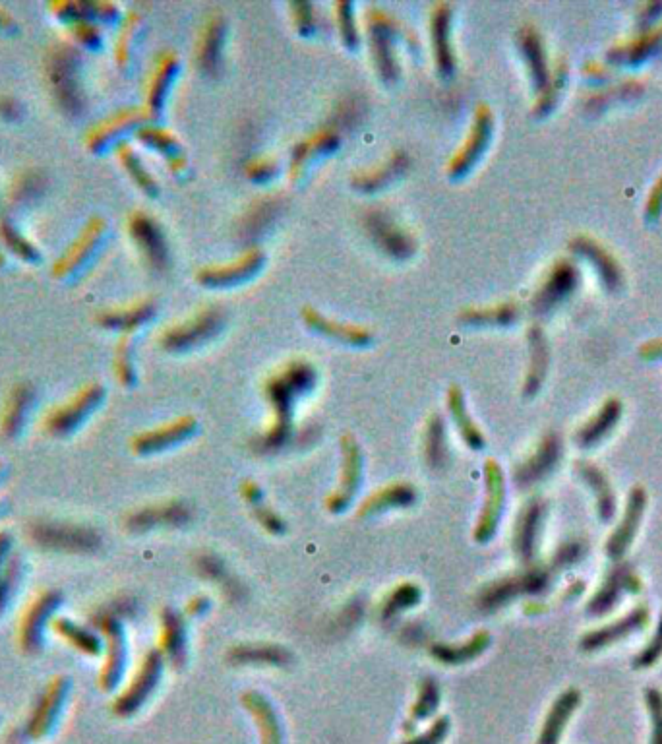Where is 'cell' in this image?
<instances>
[{
    "label": "cell",
    "instance_id": "cell-34",
    "mask_svg": "<svg viewBox=\"0 0 662 744\" xmlns=\"http://www.w3.org/2000/svg\"><path fill=\"white\" fill-rule=\"evenodd\" d=\"M291 651L277 644H242L229 651V663L233 665H264V667H287L291 665Z\"/></svg>",
    "mask_w": 662,
    "mask_h": 744
},
{
    "label": "cell",
    "instance_id": "cell-55",
    "mask_svg": "<svg viewBox=\"0 0 662 744\" xmlns=\"http://www.w3.org/2000/svg\"><path fill=\"white\" fill-rule=\"evenodd\" d=\"M649 702H651V712L655 717V737L653 741L655 744H662V700L661 696H657L655 692H651L649 696Z\"/></svg>",
    "mask_w": 662,
    "mask_h": 744
},
{
    "label": "cell",
    "instance_id": "cell-18",
    "mask_svg": "<svg viewBox=\"0 0 662 744\" xmlns=\"http://www.w3.org/2000/svg\"><path fill=\"white\" fill-rule=\"evenodd\" d=\"M179 72H181V59L175 51L167 49L155 57L146 86H144V109L150 115L151 121L161 117L165 103L179 78Z\"/></svg>",
    "mask_w": 662,
    "mask_h": 744
},
{
    "label": "cell",
    "instance_id": "cell-57",
    "mask_svg": "<svg viewBox=\"0 0 662 744\" xmlns=\"http://www.w3.org/2000/svg\"><path fill=\"white\" fill-rule=\"evenodd\" d=\"M12 26V22L8 20V16H4L2 12H0V30H8Z\"/></svg>",
    "mask_w": 662,
    "mask_h": 744
},
{
    "label": "cell",
    "instance_id": "cell-56",
    "mask_svg": "<svg viewBox=\"0 0 662 744\" xmlns=\"http://www.w3.org/2000/svg\"><path fill=\"white\" fill-rule=\"evenodd\" d=\"M210 609V599L206 595H196L188 601L186 605V615L188 617H202Z\"/></svg>",
    "mask_w": 662,
    "mask_h": 744
},
{
    "label": "cell",
    "instance_id": "cell-47",
    "mask_svg": "<svg viewBox=\"0 0 662 744\" xmlns=\"http://www.w3.org/2000/svg\"><path fill=\"white\" fill-rule=\"evenodd\" d=\"M575 702H577L575 692H568V694L562 696V700L554 706V710H552L550 717H548V721H546V729H544V735H542V744H554L558 741V737H560V733H562V727H564L568 715L572 713Z\"/></svg>",
    "mask_w": 662,
    "mask_h": 744
},
{
    "label": "cell",
    "instance_id": "cell-37",
    "mask_svg": "<svg viewBox=\"0 0 662 744\" xmlns=\"http://www.w3.org/2000/svg\"><path fill=\"white\" fill-rule=\"evenodd\" d=\"M51 628L64 638L74 650L86 655H99L103 650V640L84 624H78L66 617H55L51 622Z\"/></svg>",
    "mask_w": 662,
    "mask_h": 744
},
{
    "label": "cell",
    "instance_id": "cell-19",
    "mask_svg": "<svg viewBox=\"0 0 662 744\" xmlns=\"http://www.w3.org/2000/svg\"><path fill=\"white\" fill-rule=\"evenodd\" d=\"M95 624L101 630L105 638V661L101 665V675H99V684L103 690H113L124 675L126 667V636H124V626L122 620L99 613L95 617Z\"/></svg>",
    "mask_w": 662,
    "mask_h": 744
},
{
    "label": "cell",
    "instance_id": "cell-51",
    "mask_svg": "<svg viewBox=\"0 0 662 744\" xmlns=\"http://www.w3.org/2000/svg\"><path fill=\"white\" fill-rule=\"evenodd\" d=\"M252 512H254L256 522H258L260 526L264 527L268 533H271V535H281V533H285L287 522L279 516V512H275V510H273L271 506H268V504L262 502V504L254 506Z\"/></svg>",
    "mask_w": 662,
    "mask_h": 744
},
{
    "label": "cell",
    "instance_id": "cell-25",
    "mask_svg": "<svg viewBox=\"0 0 662 744\" xmlns=\"http://www.w3.org/2000/svg\"><path fill=\"white\" fill-rule=\"evenodd\" d=\"M163 665L165 659L157 650L150 651L144 655L134 679L128 684V688L121 694L117 700V712L130 713L136 708H140L151 692L155 690L157 682L161 681L163 675Z\"/></svg>",
    "mask_w": 662,
    "mask_h": 744
},
{
    "label": "cell",
    "instance_id": "cell-35",
    "mask_svg": "<svg viewBox=\"0 0 662 744\" xmlns=\"http://www.w3.org/2000/svg\"><path fill=\"white\" fill-rule=\"evenodd\" d=\"M488 646H490V634L482 630V632H477L475 636H471L469 640H465L459 646L436 644V646L430 648V653L436 661L453 667V665H465V663L477 659L479 655L486 651Z\"/></svg>",
    "mask_w": 662,
    "mask_h": 744
},
{
    "label": "cell",
    "instance_id": "cell-43",
    "mask_svg": "<svg viewBox=\"0 0 662 744\" xmlns=\"http://www.w3.org/2000/svg\"><path fill=\"white\" fill-rule=\"evenodd\" d=\"M539 506L531 504L529 508L523 510L521 514V520L517 524L515 529V549L519 551V555L523 558L531 557L533 553V541H535V533H537V526H539Z\"/></svg>",
    "mask_w": 662,
    "mask_h": 744
},
{
    "label": "cell",
    "instance_id": "cell-10",
    "mask_svg": "<svg viewBox=\"0 0 662 744\" xmlns=\"http://www.w3.org/2000/svg\"><path fill=\"white\" fill-rule=\"evenodd\" d=\"M78 68H80V57L70 45H59L49 53L47 78L51 82L53 95L59 99V105H62L64 111L74 113V115L82 111Z\"/></svg>",
    "mask_w": 662,
    "mask_h": 744
},
{
    "label": "cell",
    "instance_id": "cell-53",
    "mask_svg": "<svg viewBox=\"0 0 662 744\" xmlns=\"http://www.w3.org/2000/svg\"><path fill=\"white\" fill-rule=\"evenodd\" d=\"M74 30H78V33H74V35H78V41H82L84 45H88V47L101 45V30L95 24L88 22V20L78 22L74 26Z\"/></svg>",
    "mask_w": 662,
    "mask_h": 744
},
{
    "label": "cell",
    "instance_id": "cell-26",
    "mask_svg": "<svg viewBox=\"0 0 662 744\" xmlns=\"http://www.w3.org/2000/svg\"><path fill=\"white\" fill-rule=\"evenodd\" d=\"M136 138L146 148L163 155L169 171L175 177L188 175V157H186V152L182 148L179 136L173 130H169L161 124L148 123L136 132Z\"/></svg>",
    "mask_w": 662,
    "mask_h": 744
},
{
    "label": "cell",
    "instance_id": "cell-1",
    "mask_svg": "<svg viewBox=\"0 0 662 744\" xmlns=\"http://www.w3.org/2000/svg\"><path fill=\"white\" fill-rule=\"evenodd\" d=\"M318 384V371L306 359H293L266 380L264 398L270 405V427L254 440L260 454H271L289 444L295 434L297 402L308 396Z\"/></svg>",
    "mask_w": 662,
    "mask_h": 744
},
{
    "label": "cell",
    "instance_id": "cell-23",
    "mask_svg": "<svg viewBox=\"0 0 662 744\" xmlns=\"http://www.w3.org/2000/svg\"><path fill=\"white\" fill-rule=\"evenodd\" d=\"M484 481H486V500H484L477 527H475V539L479 543H488L494 537L500 518H502L504 498H506L504 473L494 460H488L484 464Z\"/></svg>",
    "mask_w": 662,
    "mask_h": 744
},
{
    "label": "cell",
    "instance_id": "cell-8",
    "mask_svg": "<svg viewBox=\"0 0 662 744\" xmlns=\"http://www.w3.org/2000/svg\"><path fill=\"white\" fill-rule=\"evenodd\" d=\"M30 535L37 547L57 553L88 555L101 547V537L93 527L68 522L39 520L31 524Z\"/></svg>",
    "mask_w": 662,
    "mask_h": 744
},
{
    "label": "cell",
    "instance_id": "cell-39",
    "mask_svg": "<svg viewBox=\"0 0 662 744\" xmlns=\"http://www.w3.org/2000/svg\"><path fill=\"white\" fill-rule=\"evenodd\" d=\"M333 22L335 30L345 49L357 51L361 47L362 33L357 16V6L353 2H335L333 4Z\"/></svg>",
    "mask_w": 662,
    "mask_h": 744
},
{
    "label": "cell",
    "instance_id": "cell-28",
    "mask_svg": "<svg viewBox=\"0 0 662 744\" xmlns=\"http://www.w3.org/2000/svg\"><path fill=\"white\" fill-rule=\"evenodd\" d=\"M155 314H157L155 301L146 297V299H138L122 307L101 310L97 316V322L109 330H117L122 334H134L142 326L150 324Z\"/></svg>",
    "mask_w": 662,
    "mask_h": 744
},
{
    "label": "cell",
    "instance_id": "cell-46",
    "mask_svg": "<svg viewBox=\"0 0 662 744\" xmlns=\"http://www.w3.org/2000/svg\"><path fill=\"white\" fill-rule=\"evenodd\" d=\"M244 704L248 706V710L254 713L256 717H260L262 727H264V735H266V744L279 743L277 721H275V715L271 712L268 700L262 694H258V692H248L244 696Z\"/></svg>",
    "mask_w": 662,
    "mask_h": 744
},
{
    "label": "cell",
    "instance_id": "cell-7",
    "mask_svg": "<svg viewBox=\"0 0 662 744\" xmlns=\"http://www.w3.org/2000/svg\"><path fill=\"white\" fill-rule=\"evenodd\" d=\"M126 229L148 270L153 274H167L171 268V247L163 225L155 216L136 210L128 216Z\"/></svg>",
    "mask_w": 662,
    "mask_h": 744
},
{
    "label": "cell",
    "instance_id": "cell-31",
    "mask_svg": "<svg viewBox=\"0 0 662 744\" xmlns=\"http://www.w3.org/2000/svg\"><path fill=\"white\" fill-rule=\"evenodd\" d=\"M446 403H448V413L452 417L453 425L457 429V433L461 436V440L465 442L467 448L479 452L484 446H486V438L482 434L481 427L475 423L473 415L469 413V407H467V400H465V394L459 386H450L448 390V396H446Z\"/></svg>",
    "mask_w": 662,
    "mask_h": 744
},
{
    "label": "cell",
    "instance_id": "cell-24",
    "mask_svg": "<svg viewBox=\"0 0 662 744\" xmlns=\"http://www.w3.org/2000/svg\"><path fill=\"white\" fill-rule=\"evenodd\" d=\"M411 167V159L403 150H393L384 161L355 171L351 186L361 194H378L395 185Z\"/></svg>",
    "mask_w": 662,
    "mask_h": 744
},
{
    "label": "cell",
    "instance_id": "cell-20",
    "mask_svg": "<svg viewBox=\"0 0 662 744\" xmlns=\"http://www.w3.org/2000/svg\"><path fill=\"white\" fill-rule=\"evenodd\" d=\"M105 235H107L105 219H101V217L90 219L88 225L80 231L78 239L62 254V258L57 260L55 276L57 278H72L82 268H86L88 262L93 260V256L99 252V248L105 241Z\"/></svg>",
    "mask_w": 662,
    "mask_h": 744
},
{
    "label": "cell",
    "instance_id": "cell-40",
    "mask_svg": "<svg viewBox=\"0 0 662 744\" xmlns=\"http://www.w3.org/2000/svg\"><path fill=\"white\" fill-rule=\"evenodd\" d=\"M422 591L413 582H403L388 593V597L382 603V617L393 619L409 609H415L421 603Z\"/></svg>",
    "mask_w": 662,
    "mask_h": 744
},
{
    "label": "cell",
    "instance_id": "cell-15",
    "mask_svg": "<svg viewBox=\"0 0 662 744\" xmlns=\"http://www.w3.org/2000/svg\"><path fill=\"white\" fill-rule=\"evenodd\" d=\"M61 603L62 593L49 589L39 593L26 607L18 628V640L22 650L26 653H39L45 644V630L57 617Z\"/></svg>",
    "mask_w": 662,
    "mask_h": 744
},
{
    "label": "cell",
    "instance_id": "cell-3",
    "mask_svg": "<svg viewBox=\"0 0 662 744\" xmlns=\"http://www.w3.org/2000/svg\"><path fill=\"white\" fill-rule=\"evenodd\" d=\"M227 326V312L219 305H206L192 312L179 322L169 324L157 338V343L167 353H188L219 338Z\"/></svg>",
    "mask_w": 662,
    "mask_h": 744
},
{
    "label": "cell",
    "instance_id": "cell-36",
    "mask_svg": "<svg viewBox=\"0 0 662 744\" xmlns=\"http://www.w3.org/2000/svg\"><path fill=\"white\" fill-rule=\"evenodd\" d=\"M517 316V307L513 303H496L488 307H465L459 310L457 320L469 328H490V326H508Z\"/></svg>",
    "mask_w": 662,
    "mask_h": 744
},
{
    "label": "cell",
    "instance_id": "cell-13",
    "mask_svg": "<svg viewBox=\"0 0 662 744\" xmlns=\"http://www.w3.org/2000/svg\"><path fill=\"white\" fill-rule=\"evenodd\" d=\"M227 18L219 10L206 14L194 49V62L202 76L219 78L225 64V45H227Z\"/></svg>",
    "mask_w": 662,
    "mask_h": 744
},
{
    "label": "cell",
    "instance_id": "cell-49",
    "mask_svg": "<svg viewBox=\"0 0 662 744\" xmlns=\"http://www.w3.org/2000/svg\"><path fill=\"white\" fill-rule=\"evenodd\" d=\"M552 450H554V446L550 442H544L541 448H539V452L527 464L519 467V471L515 473V477L519 479L521 485H531L539 477H542V473L546 471V467L552 464V454H554Z\"/></svg>",
    "mask_w": 662,
    "mask_h": 744
},
{
    "label": "cell",
    "instance_id": "cell-27",
    "mask_svg": "<svg viewBox=\"0 0 662 744\" xmlns=\"http://www.w3.org/2000/svg\"><path fill=\"white\" fill-rule=\"evenodd\" d=\"M159 653L173 667H182L188 657V638L184 615L165 607L159 615Z\"/></svg>",
    "mask_w": 662,
    "mask_h": 744
},
{
    "label": "cell",
    "instance_id": "cell-22",
    "mask_svg": "<svg viewBox=\"0 0 662 744\" xmlns=\"http://www.w3.org/2000/svg\"><path fill=\"white\" fill-rule=\"evenodd\" d=\"M153 123L150 119V115L146 113L144 107H128V109H121L117 113H113L111 117L103 119L101 123H97V126H93L86 138L88 142V148L93 152H103L107 150L111 144H117L121 146L124 140V136L134 130L138 132L144 124Z\"/></svg>",
    "mask_w": 662,
    "mask_h": 744
},
{
    "label": "cell",
    "instance_id": "cell-59",
    "mask_svg": "<svg viewBox=\"0 0 662 744\" xmlns=\"http://www.w3.org/2000/svg\"><path fill=\"white\" fill-rule=\"evenodd\" d=\"M2 508H4V502L0 500V514H2Z\"/></svg>",
    "mask_w": 662,
    "mask_h": 744
},
{
    "label": "cell",
    "instance_id": "cell-45",
    "mask_svg": "<svg viewBox=\"0 0 662 744\" xmlns=\"http://www.w3.org/2000/svg\"><path fill=\"white\" fill-rule=\"evenodd\" d=\"M242 173L244 177L250 181V183H256V185H266L273 181L277 175H279V161L273 157V155H252L244 167H242Z\"/></svg>",
    "mask_w": 662,
    "mask_h": 744
},
{
    "label": "cell",
    "instance_id": "cell-33",
    "mask_svg": "<svg viewBox=\"0 0 662 744\" xmlns=\"http://www.w3.org/2000/svg\"><path fill=\"white\" fill-rule=\"evenodd\" d=\"M422 456H424L426 465L434 471H440L450 464L448 431H446L444 417L440 413H432L426 419V425L422 431Z\"/></svg>",
    "mask_w": 662,
    "mask_h": 744
},
{
    "label": "cell",
    "instance_id": "cell-38",
    "mask_svg": "<svg viewBox=\"0 0 662 744\" xmlns=\"http://www.w3.org/2000/svg\"><path fill=\"white\" fill-rule=\"evenodd\" d=\"M117 157L121 161L122 169L128 173V177L134 181V185L138 186L146 196H157L159 194L157 179L151 175L148 165L144 163L140 154L134 150L132 144L122 142L121 146H117Z\"/></svg>",
    "mask_w": 662,
    "mask_h": 744
},
{
    "label": "cell",
    "instance_id": "cell-29",
    "mask_svg": "<svg viewBox=\"0 0 662 744\" xmlns=\"http://www.w3.org/2000/svg\"><path fill=\"white\" fill-rule=\"evenodd\" d=\"M35 403V392L30 384H16L12 386L0 417V433L6 438H14L22 433L26 427L31 407Z\"/></svg>",
    "mask_w": 662,
    "mask_h": 744
},
{
    "label": "cell",
    "instance_id": "cell-17",
    "mask_svg": "<svg viewBox=\"0 0 662 744\" xmlns=\"http://www.w3.org/2000/svg\"><path fill=\"white\" fill-rule=\"evenodd\" d=\"M200 425L194 415H182L169 423H163L150 431H142L130 440V448L138 456H153L169 452L175 446H181L198 433Z\"/></svg>",
    "mask_w": 662,
    "mask_h": 744
},
{
    "label": "cell",
    "instance_id": "cell-5",
    "mask_svg": "<svg viewBox=\"0 0 662 744\" xmlns=\"http://www.w3.org/2000/svg\"><path fill=\"white\" fill-rule=\"evenodd\" d=\"M362 229L374 247L388 258L405 262L415 256L417 239L403 223H399L388 208H368L362 214Z\"/></svg>",
    "mask_w": 662,
    "mask_h": 744
},
{
    "label": "cell",
    "instance_id": "cell-41",
    "mask_svg": "<svg viewBox=\"0 0 662 744\" xmlns=\"http://www.w3.org/2000/svg\"><path fill=\"white\" fill-rule=\"evenodd\" d=\"M196 568H198L200 576H204V578H208L211 582L219 584L229 595L231 593L239 595V591H241L239 589V582L229 574V570H227V566H225V562L221 558L215 557L211 553H206V555L198 557Z\"/></svg>",
    "mask_w": 662,
    "mask_h": 744
},
{
    "label": "cell",
    "instance_id": "cell-6",
    "mask_svg": "<svg viewBox=\"0 0 662 744\" xmlns=\"http://www.w3.org/2000/svg\"><path fill=\"white\" fill-rule=\"evenodd\" d=\"M266 266V252L256 245L246 247L227 262L206 264L196 272V283L204 289H233L258 278Z\"/></svg>",
    "mask_w": 662,
    "mask_h": 744
},
{
    "label": "cell",
    "instance_id": "cell-44",
    "mask_svg": "<svg viewBox=\"0 0 662 744\" xmlns=\"http://www.w3.org/2000/svg\"><path fill=\"white\" fill-rule=\"evenodd\" d=\"M115 376L122 386L130 388L136 384V361H134V343L132 334H122L115 351Z\"/></svg>",
    "mask_w": 662,
    "mask_h": 744
},
{
    "label": "cell",
    "instance_id": "cell-30",
    "mask_svg": "<svg viewBox=\"0 0 662 744\" xmlns=\"http://www.w3.org/2000/svg\"><path fill=\"white\" fill-rule=\"evenodd\" d=\"M24 562L14 549V539L8 531H0V615L6 611L12 595L22 582Z\"/></svg>",
    "mask_w": 662,
    "mask_h": 744
},
{
    "label": "cell",
    "instance_id": "cell-48",
    "mask_svg": "<svg viewBox=\"0 0 662 744\" xmlns=\"http://www.w3.org/2000/svg\"><path fill=\"white\" fill-rule=\"evenodd\" d=\"M291 20L295 30L302 37H312L320 30V14L318 8L310 2H295L289 6Z\"/></svg>",
    "mask_w": 662,
    "mask_h": 744
},
{
    "label": "cell",
    "instance_id": "cell-4",
    "mask_svg": "<svg viewBox=\"0 0 662 744\" xmlns=\"http://www.w3.org/2000/svg\"><path fill=\"white\" fill-rule=\"evenodd\" d=\"M494 136V113L486 103H479L473 121L469 124L461 146L453 152L446 163V175L450 181H463L481 163L488 152Z\"/></svg>",
    "mask_w": 662,
    "mask_h": 744
},
{
    "label": "cell",
    "instance_id": "cell-9",
    "mask_svg": "<svg viewBox=\"0 0 662 744\" xmlns=\"http://www.w3.org/2000/svg\"><path fill=\"white\" fill-rule=\"evenodd\" d=\"M105 400V388L97 382H90L80 388L66 402L55 405L43 417V431L51 436H70L76 433Z\"/></svg>",
    "mask_w": 662,
    "mask_h": 744
},
{
    "label": "cell",
    "instance_id": "cell-21",
    "mask_svg": "<svg viewBox=\"0 0 662 744\" xmlns=\"http://www.w3.org/2000/svg\"><path fill=\"white\" fill-rule=\"evenodd\" d=\"M194 510L184 500H167L159 504L144 506L126 516L124 526L128 531L144 533L159 527H184L192 522Z\"/></svg>",
    "mask_w": 662,
    "mask_h": 744
},
{
    "label": "cell",
    "instance_id": "cell-32",
    "mask_svg": "<svg viewBox=\"0 0 662 744\" xmlns=\"http://www.w3.org/2000/svg\"><path fill=\"white\" fill-rule=\"evenodd\" d=\"M417 500V491L409 483H392L386 485L372 495L366 496L359 508V516L368 518V516H378L388 510H397V508H409Z\"/></svg>",
    "mask_w": 662,
    "mask_h": 744
},
{
    "label": "cell",
    "instance_id": "cell-2",
    "mask_svg": "<svg viewBox=\"0 0 662 744\" xmlns=\"http://www.w3.org/2000/svg\"><path fill=\"white\" fill-rule=\"evenodd\" d=\"M403 24L393 16L390 10L382 6H370L366 10V33L370 59L374 64L376 76L388 86H393L401 78V61H399V43H409Z\"/></svg>",
    "mask_w": 662,
    "mask_h": 744
},
{
    "label": "cell",
    "instance_id": "cell-14",
    "mask_svg": "<svg viewBox=\"0 0 662 744\" xmlns=\"http://www.w3.org/2000/svg\"><path fill=\"white\" fill-rule=\"evenodd\" d=\"M453 24H455V10L450 2H436L430 8V18H428L430 51H432L434 68L438 76H442L444 80H450L457 72Z\"/></svg>",
    "mask_w": 662,
    "mask_h": 744
},
{
    "label": "cell",
    "instance_id": "cell-12",
    "mask_svg": "<svg viewBox=\"0 0 662 744\" xmlns=\"http://www.w3.org/2000/svg\"><path fill=\"white\" fill-rule=\"evenodd\" d=\"M364 477V454L359 440L351 433L341 436V473L339 485L328 496L326 506L331 514L345 512L359 495Z\"/></svg>",
    "mask_w": 662,
    "mask_h": 744
},
{
    "label": "cell",
    "instance_id": "cell-54",
    "mask_svg": "<svg viewBox=\"0 0 662 744\" xmlns=\"http://www.w3.org/2000/svg\"><path fill=\"white\" fill-rule=\"evenodd\" d=\"M239 491H241L242 500L248 502L252 508L264 502V491L256 481H244Z\"/></svg>",
    "mask_w": 662,
    "mask_h": 744
},
{
    "label": "cell",
    "instance_id": "cell-52",
    "mask_svg": "<svg viewBox=\"0 0 662 744\" xmlns=\"http://www.w3.org/2000/svg\"><path fill=\"white\" fill-rule=\"evenodd\" d=\"M438 698H440V692H438V686L434 684V681L432 679L422 681L421 692H419V700H417L415 710L421 712L419 715H428V713L436 708Z\"/></svg>",
    "mask_w": 662,
    "mask_h": 744
},
{
    "label": "cell",
    "instance_id": "cell-16",
    "mask_svg": "<svg viewBox=\"0 0 662 744\" xmlns=\"http://www.w3.org/2000/svg\"><path fill=\"white\" fill-rule=\"evenodd\" d=\"M301 320L310 332L345 347L364 349L374 343V332L368 326L333 318L312 305L302 307Z\"/></svg>",
    "mask_w": 662,
    "mask_h": 744
},
{
    "label": "cell",
    "instance_id": "cell-11",
    "mask_svg": "<svg viewBox=\"0 0 662 744\" xmlns=\"http://www.w3.org/2000/svg\"><path fill=\"white\" fill-rule=\"evenodd\" d=\"M341 144V134L331 124L320 126L301 138L289 161V181L293 185H301L302 181L312 173L314 167H318L326 157L335 154Z\"/></svg>",
    "mask_w": 662,
    "mask_h": 744
},
{
    "label": "cell",
    "instance_id": "cell-58",
    "mask_svg": "<svg viewBox=\"0 0 662 744\" xmlns=\"http://www.w3.org/2000/svg\"><path fill=\"white\" fill-rule=\"evenodd\" d=\"M2 475H4V464L0 462V477H2Z\"/></svg>",
    "mask_w": 662,
    "mask_h": 744
},
{
    "label": "cell",
    "instance_id": "cell-42",
    "mask_svg": "<svg viewBox=\"0 0 662 744\" xmlns=\"http://www.w3.org/2000/svg\"><path fill=\"white\" fill-rule=\"evenodd\" d=\"M140 35H142V16L128 14V18L122 24L119 43H117V61L121 66H128L134 59V51L140 43Z\"/></svg>",
    "mask_w": 662,
    "mask_h": 744
},
{
    "label": "cell",
    "instance_id": "cell-50",
    "mask_svg": "<svg viewBox=\"0 0 662 744\" xmlns=\"http://www.w3.org/2000/svg\"><path fill=\"white\" fill-rule=\"evenodd\" d=\"M0 235L6 243V247L12 248L18 256L26 258V260H35L37 258V250L31 245L30 241L8 221H2L0 223Z\"/></svg>",
    "mask_w": 662,
    "mask_h": 744
}]
</instances>
